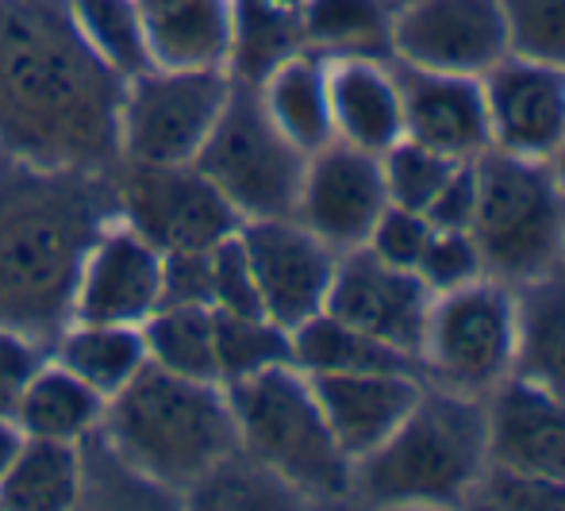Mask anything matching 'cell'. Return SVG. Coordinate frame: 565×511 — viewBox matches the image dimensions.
<instances>
[{
  "label": "cell",
  "instance_id": "cell-1",
  "mask_svg": "<svg viewBox=\"0 0 565 511\" xmlns=\"http://www.w3.org/2000/svg\"><path fill=\"white\" fill-rule=\"evenodd\" d=\"M124 89L70 0H0V155L108 173L119 162Z\"/></svg>",
  "mask_w": 565,
  "mask_h": 511
},
{
  "label": "cell",
  "instance_id": "cell-2",
  "mask_svg": "<svg viewBox=\"0 0 565 511\" xmlns=\"http://www.w3.org/2000/svg\"><path fill=\"white\" fill-rule=\"evenodd\" d=\"M116 220L108 173L0 158V327L58 342L74 319L85 254Z\"/></svg>",
  "mask_w": 565,
  "mask_h": 511
},
{
  "label": "cell",
  "instance_id": "cell-3",
  "mask_svg": "<svg viewBox=\"0 0 565 511\" xmlns=\"http://www.w3.org/2000/svg\"><path fill=\"white\" fill-rule=\"evenodd\" d=\"M100 427L116 458L162 492H193L238 450L227 388L154 362L108 396Z\"/></svg>",
  "mask_w": 565,
  "mask_h": 511
},
{
  "label": "cell",
  "instance_id": "cell-4",
  "mask_svg": "<svg viewBox=\"0 0 565 511\" xmlns=\"http://www.w3.org/2000/svg\"><path fill=\"white\" fill-rule=\"evenodd\" d=\"M484 469L489 430L481 396L424 385L408 419L354 461V489L377 504L447 508L473 497Z\"/></svg>",
  "mask_w": 565,
  "mask_h": 511
},
{
  "label": "cell",
  "instance_id": "cell-5",
  "mask_svg": "<svg viewBox=\"0 0 565 511\" xmlns=\"http://www.w3.org/2000/svg\"><path fill=\"white\" fill-rule=\"evenodd\" d=\"M238 427V450L277 473L297 497H347L354 461L331 435L312 381L292 362L224 385Z\"/></svg>",
  "mask_w": 565,
  "mask_h": 511
},
{
  "label": "cell",
  "instance_id": "cell-6",
  "mask_svg": "<svg viewBox=\"0 0 565 511\" xmlns=\"http://www.w3.org/2000/svg\"><path fill=\"white\" fill-rule=\"evenodd\" d=\"M477 212L469 235L477 238L484 274L504 285H527L558 269L565 238V201L546 158H520L484 150L473 158Z\"/></svg>",
  "mask_w": 565,
  "mask_h": 511
},
{
  "label": "cell",
  "instance_id": "cell-7",
  "mask_svg": "<svg viewBox=\"0 0 565 511\" xmlns=\"http://www.w3.org/2000/svg\"><path fill=\"white\" fill-rule=\"evenodd\" d=\"M193 166L243 220H269L297 212L308 155L269 119L258 85L231 77L227 104Z\"/></svg>",
  "mask_w": 565,
  "mask_h": 511
},
{
  "label": "cell",
  "instance_id": "cell-8",
  "mask_svg": "<svg viewBox=\"0 0 565 511\" xmlns=\"http://www.w3.org/2000/svg\"><path fill=\"white\" fill-rule=\"evenodd\" d=\"M227 70H166L135 74L119 104V162L185 166L201 155L227 104Z\"/></svg>",
  "mask_w": 565,
  "mask_h": 511
},
{
  "label": "cell",
  "instance_id": "cell-9",
  "mask_svg": "<svg viewBox=\"0 0 565 511\" xmlns=\"http://www.w3.org/2000/svg\"><path fill=\"white\" fill-rule=\"evenodd\" d=\"M515 289L497 277H477L439 292L427 311L419 362L435 381L469 396H484L512 373Z\"/></svg>",
  "mask_w": 565,
  "mask_h": 511
},
{
  "label": "cell",
  "instance_id": "cell-10",
  "mask_svg": "<svg viewBox=\"0 0 565 511\" xmlns=\"http://www.w3.org/2000/svg\"><path fill=\"white\" fill-rule=\"evenodd\" d=\"M119 220L154 251H209L243 227V215L196 170L185 166H131L116 185Z\"/></svg>",
  "mask_w": 565,
  "mask_h": 511
},
{
  "label": "cell",
  "instance_id": "cell-11",
  "mask_svg": "<svg viewBox=\"0 0 565 511\" xmlns=\"http://www.w3.org/2000/svg\"><path fill=\"white\" fill-rule=\"evenodd\" d=\"M238 238H243V251L250 258L262 311L274 323H281L285 331H297L300 323H308L328 308L339 251L323 243L316 231H308L297 215L243 220Z\"/></svg>",
  "mask_w": 565,
  "mask_h": 511
},
{
  "label": "cell",
  "instance_id": "cell-12",
  "mask_svg": "<svg viewBox=\"0 0 565 511\" xmlns=\"http://www.w3.org/2000/svg\"><path fill=\"white\" fill-rule=\"evenodd\" d=\"M388 39L396 62L484 77L508 58L504 0H404Z\"/></svg>",
  "mask_w": 565,
  "mask_h": 511
},
{
  "label": "cell",
  "instance_id": "cell-13",
  "mask_svg": "<svg viewBox=\"0 0 565 511\" xmlns=\"http://www.w3.org/2000/svg\"><path fill=\"white\" fill-rule=\"evenodd\" d=\"M431 300V289L419 281L416 269L388 266L370 246H354L339 254L323 311L419 362Z\"/></svg>",
  "mask_w": 565,
  "mask_h": 511
},
{
  "label": "cell",
  "instance_id": "cell-14",
  "mask_svg": "<svg viewBox=\"0 0 565 511\" xmlns=\"http://www.w3.org/2000/svg\"><path fill=\"white\" fill-rule=\"evenodd\" d=\"M385 207L388 189L381 155L358 150L342 139H331L328 147L308 155L292 215L328 246H335L339 254L365 246L373 223L381 220Z\"/></svg>",
  "mask_w": 565,
  "mask_h": 511
},
{
  "label": "cell",
  "instance_id": "cell-15",
  "mask_svg": "<svg viewBox=\"0 0 565 511\" xmlns=\"http://www.w3.org/2000/svg\"><path fill=\"white\" fill-rule=\"evenodd\" d=\"M162 262L166 254L135 235L124 220L108 223L85 254L74 292V323L142 327L162 308Z\"/></svg>",
  "mask_w": 565,
  "mask_h": 511
},
{
  "label": "cell",
  "instance_id": "cell-16",
  "mask_svg": "<svg viewBox=\"0 0 565 511\" xmlns=\"http://www.w3.org/2000/svg\"><path fill=\"white\" fill-rule=\"evenodd\" d=\"M396 89H401L404 139L447 155L454 162H473L492 150L489 104H484L481 77L439 74L396 62Z\"/></svg>",
  "mask_w": 565,
  "mask_h": 511
},
{
  "label": "cell",
  "instance_id": "cell-17",
  "mask_svg": "<svg viewBox=\"0 0 565 511\" xmlns=\"http://www.w3.org/2000/svg\"><path fill=\"white\" fill-rule=\"evenodd\" d=\"M492 147L520 158H551L565 142V70L515 58L481 77Z\"/></svg>",
  "mask_w": 565,
  "mask_h": 511
},
{
  "label": "cell",
  "instance_id": "cell-18",
  "mask_svg": "<svg viewBox=\"0 0 565 511\" xmlns=\"http://www.w3.org/2000/svg\"><path fill=\"white\" fill-rule=\"evenodd\" d=\"M489 466L565 481V401L508 373L484 393Z\"/></svg>",
  "mask_w": 565,
  "mask_h": 511
},
{
  "label": "cell",
  "instance_id": "cell-19",
  "mask_svg": "<svg viewBox=\"0 0 565 511\" xmlns=\"http://www.w3.org/2000/svg\"><path fill=\"white\" fill-rule=\"evenodd\" d=\"M331 435L350 461L373 454L416 408L424 381L408 370L308 373Z\"/></svg>",
  "mask_w": 565,
  "mask_h": 511
},
{
  "label": "cell",
  "instance_id": "cell-20",
  "mask_svg": "<svg viewBox=\"0 0 565 511\" xmlns=\"http://www.w3.org/2000/svg\"><path fill=\"white\" fill-rule=\"evenodd\" d=\"M328 100L335 139L385 155L404 139L401 89L385 58H328Z\"/></svg>",
  "mask_w": 565,
  "mask_h": 511
},
{
  "label": "cell",
  "instance_id": "cell-21",
  "mask_svg": "<svg viewBox=\"0 0 565 511\" xmlns=\"http://www.w3.org/2000/svg\"><path fill=\"white\" fill-rule=\"evenodd\" d=\"M150 66L227 70L231 0H135Z\"/></svg>",
  "mask_w": 565,
  "mask_h": 511
},
{
  "label": "cell",
  "instance_id": "cell-22",
  "mask_svg": "<svg viewBox=\"0 0 565 511\" xmlns=\"http://www.w3.org/2000/svg\"><path fill=\"white\" fill-rule=\"evenodd\" d=\"M512 373L565 401V269L515 285Z\"/></svg>",
  "mask_w": 565,
  "mask_h": 511
},
{
  "label": "cell",
  "instance_id": "cell-23",
  "mask_svg": "<svg viewBox=\"0 0 565 511\" xmlns=\"http://www.w3.org/2000/svg\"><path fill=\"white\" fill-rule=\"evenodd\" d=\"M105 396L85 385L77 373L62 362L39 365L23 385L20 401L12 408L15 427L23 438H54V443H82L105 419Z\"/></svg>",
  "mask_w": 565,
  "mask_h": 511
},
{
  "label": "cell",
  "instance_id": "cell-24",
  "mask_svg": "<svg viewBox=\"0 0 565 511\" xmlns=\"http://www.w3.org/2000/svg\"><path fill=\"white\" fill-rule=\"evenodd\" d=\"M305 46V0H231V54L235 82L262 85Z\"/></svg>",
  "mask_w": 565,
  "mask_h": 511
},
{
  "label": "cell",
  "instance_id": "cell-25",
  "mask_svg": "<svg viewBox=\"0 0 565 511\" xmlns=\"http://www.w3.org/2000/svg\"><path fill=\"white\" fill-rule=\"evenodd\" d=\"M269 119L297 142L305 155L328 147L335 139L328 100V62L312 54H292L258 85Z\"/></svg>",
  "mask_w": 565,
  "mask_h": 511
},
{
  "label": "cell",
  "instance_id": "cell-26",
  "mask_svg": "<svg viewBox=\"0 0 565 511\" xmlns=\"http://www.w3.org/2000/svg\"><path fill=\"white\" fill-rule=\"evenodd\" d=\"M85 492V469L77 443L23 438L20 454L0 481V508L12 511H66Z\"/></svg>",
  "mask_w": 565,
  "mask_h": 511
},
{
  "label": "cell",
  "instance_id": "cell-27",
  "mask_svg": "<svg viewBox=\"0 0 565 511\" xmlns=\"http://www.w3.org/2000/svg\"><path fill=\"white\" fill-rule=\"evenodd\" d=\"M292 365L305 373H373V370H408L419 373L424 365L416 358L401 354L388 342L362 334L358 327L342 323V319L312 316L292 331Z\"/></svg>",
  "mask_w": 565,
  "mask_h": 511
},
{
  "label": "cell",
  "instance_id": "cell-28",
  "mask_svg": "<svg viewBox=\"0 0 565 511\" xmlns=\"http://www.w3.org/2000/svg\"><path fill=\"white\" fill-rule=\"evenodd\" d=\"M58 362L108 401L150 358L147 342H142V327L74 323L58 334Z\"/></svg>",
  "mask_w": 565,
  "mask_h": 511
},
{
  "label": "cell",
  "instance_id": "cell-29",
  "mask_svg": "<svg viewBox=\"0 0 565 511\" xmlns=\"http://www.w3.org/2000/svg\"><path fill=\"white\" fill-rule=\"evenodd\" d=\"M393 12L385 0H305V46L331 58L393 54Z\"/></svg>",
  "mask_w": 565,
  "mask_h": 511
},
{
  "label": "cell",
  "instance_id": "cell-30",
  "mask_svg": "<svg viewBox=\"0 0 565 511\" xmlns=\"http://www.w3.org/2000/svg\"><path fill=\"white\" fill-rule=\"evenodd\" d=\"M147 358L181 377L220 381L216 311L196 305H162L142 323Z\"/></svg>",
  "mask_w": 565,
  "mask_h": 511
},
{
  "label": "cell",
  "instance_id": "cell-31",
  "mask_svg": "<svg viewBox=\"0 0 565 511\" xmlns=\"http://www.w3.org/2000/svg\"><path fill=\"white\" fill-rule=\"evenodd\" d=\"M292 362V331L269 316H238L216 311V370L220 385H235L243 377Z\"/></svg>",
  "mask_w": 565,
  "mask_h": 511
},
{
  "label": "cell",
  "instance_id": "cell-32",
  "mask_svg": "<svg viewBox=\"0 0 565 511\" xmlns=\"http://www.w3.org/2000/svg\"><path fill=\"white\" fill-rule=\"evenodd\" d=\"M82 35L89 39V46L116 70L124 82H131L135 74L150 70V51L147 35H142V20L135 0H70Z\"/></svg>",
  "mask_w": 565,
  "mask_h": 511
},
{
  "label": "cell",
  "instance_id": "cell-33",
  "mask_svg": "<svg viewBox=\"0 0 565 511\" xmlns=\"http://www.w3.org/2000/svg\"><path fill=\"white\" fill-rule=\"evenodd\" d=\"M193 497H201V504L216 508H281L292 504L297 492L277 473H269L262 461H254L246 450H235L196 485Z\"/></svg>",
  "mask_w": 565,
  "mask_h": 511
},
{
  "label": "cell",
  "instance_id": "cell-34",
  "mask_svg": "<svg viewBox=\"0 0 565 511\" xmlns=\"http://www.w3.org/2000/svg\"><path fill=\"white\" fill-rule=\"evenodd\" d=\"M461 162H454L447 155L419 147L412 139H401L381 155V170H385V189L388 204L412 207V212H427V204L439 196V189L450 181V173Z\"/></svg>",
  "mask_w": 565,
  "mask_h": 511
},
{
  "label": "cell",
  "instance_id": "cell-35",
  "mask_svg": "<svg viewBox=\"0 0 565 511\" xmlns=\"http://www.w3.org/2000/svg\"><path fill=\"white\" fill-rule=\"evenodd\" d=\"M508 54L565 70V0H504Z\"/></svg>",
  "mask_w": 565,
  "mask_h": 511
},
{
  "label": "cell",
  "instance_id": "cell-36",
  "mask_svg": "<svg viewBox=\"0 0 565 511\" xmlns=\"http://www.w3.org/2000/svg\"><path fill=\"white\" fill-rule=\"evenodd\" d=\"M416 274L431 289V297L461 289V285L477 281V277H489L484 274L481 251H477V238L469 231H435Z\"/></svg>",
  "mask_w": 565,
  "mask_h": 511
},
{
  "label": "cell",
  "instance_id": "cell-37",
  "mask_svg": "<svg viewBox=\"0 0 565 511\" xmlns=\"http://www.w3.org/2000/svg\"><path fill=\"white\" fill-rule=\"evenodd\" d=\"M477 504L512 511H565V481L489 466L473 489Z\"/></svg>",
  "mask_w": 565,
  "mask_h": 511
},
{
  "label": "cell",
  "instance_id": "cell-38",
  "mask_svg": "<svg viewBox=\"0 0 565 511\" xmlns=\"http://www.w3.org/2000/svg\"><path fill=\"white\" fill-rule=\"evenodd\" d=\"M209 281H212V311H238V316H266L258 300V285L250 274V258L243 251L238 231L224 243L209 246Z\"/></svg>",
  "mask_w": 565,
  "mask_h": 511
},
{
  "label": "cell",
  "instance_id": "cell-39",
  "mask_svg": "<svg viewBox=\"0 0 565 511\" xmlns=\"http://www.w3.org/2000/svg\"><path fill=\"white\" fill-rule=\"evenodd\" d=\"M431 235H435V227L424 212L388 204L385 212H381V220L373 223L365 246H370L381 262H388V266L416 269L427 251V243H431Z\"/></svg>",
  "mask_w": 565,
  "mask_h": 511
},
{
  "label": "cell",
  "instance_id": "cell-40",
  "mask_svg": "<svg viewBox=\"0 0 565 511\" xmlns=\"http://www.w3.org/2000/svg\"><path fill=\"white\" fill-rule=\"evenodd\" d=\"M39 365H43V342L28 339L12 327H0V415H12L23 385Z\"/></svg>",
  "mask_w": 565,
  "mask_h": 511
},
{
  "label": "cell",
  "instance_id": "cell-41",
  "mask_svg": "<svg viewBox=\"0 0 565 511\" xmlns=\"http://www.w3.org/2000/svg\"><path fill=\"white\" fill-rule=\"evenodd\" d=\"M477 212V170L473 162H461L458 170L450 173V181L439 189L431 204H427V220H431L435 231H469Z\"/></svg>",
  "mask_w": 565,
  "mask_h": 511
},
{
  "label": "cell",
  "instance_id": "cell-42",
  "mask_svg": "<svg viewBox=\"0 0 565 511\" xmlns=\"http://www.w3.org/2000/svg\"><path fill=\"white\" fill-rule=\"evenodd\" d=\"M23 446V430L15 427L12 415H0V481H4L8 466L15 461V454H20Z\"/></svg>",
  "mask_w": 565,
  "mask_h": 511
},
{
  "label": "cell",
  "instance_id": "cell-43",
  "mask_svg": "<svg viewBox=\"0 0 565 511\" xmlns=\"http://www.w3.org/2000/svg\"><path fill=\"white\" fill-rule=\"evenodd\" d=\"M546 162H551V173H554V185H558V193H562V201H565V142L558 150H554L551 158H546Z\"/></svg>",
  "mask_w": 565,
  "mask_h": 511
},
{
  "label": "cell",
  "instance_id": "cell-44",
  "mask_svg": "<svg viewBox=\"0 0 565 511\" xmlns=\"http://www.w3.org/2000/svg\"><path fill=\"white\" fill-rule=\"evenodd\" d=\"M558 269H565V238H562V258H558Z\"/></svg>",
  "mask_w": 565,
  "mask_h": 511
}]
</instances>
